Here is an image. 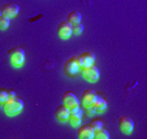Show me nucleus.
<instances>
[{
    "mask_svg": "<svg viewBox=\"0 0 147 139\" xmlns=\"http://www.w3.org/2000/svg\"><path fill=\"white\" fill-rule=\"evenodd\" d=\"M1 108H3L4 113L8 114V116H16L20 112L22 111L24 108V101L22 99H20V97H8L3 104H1Z\"/></svg>",
    "mask_w": 147,
    "mask_h": 139,
    "instance_id": "1",
    "label": "nucleus"
},
{
    "mask_svg": "<svg viewBox=\"0 0 147 139\" xmlns=\"http://www.w3.org/2000/svg\"><path fill=\"white\" fill-rule=\"evenodd\" d=\"M9 61H11L12 66L14 68H21L25 62V51L21 47H14L8 51Z\"/></svg>",
    "mask_w": 147,
    "mask_h": 139,
    "instance_id": "2",
    "label": "nucleus"
},
{
    "mask_svg": "<svg viewBox=\"0 0 147 139\" xmlns=\"http://www.w3.org/2000/svg\"><path fill=\"white\" fill-rule=\"evenodd\" d=\"M80 72H81V74H82V77L89 82L98 81L100 77V70L98 66H95V64L89 65V66H85V68H81Z\"/></svg>",
    "mask_w": 147,
    "mask_h": 139,
    "instance_id": "3",
    "label": "nucleus"
},
{
    "mask_svg": "<svg viewBox=\"0 0 147 139\" xmlns=\"http://www.w3.org/2000/svg\"><path fill=\"white\" fill-rule=\"evenodd\" d=\"M80 69H81V66H80V62H78L77 56H73V57L68 58L64 64V73L68 77H74L80 72Z\"/></svg>",
    "mask_w": 147,
    "mask_h": 139,
    "instance_id": "4",
    "label": "nucleus"
},
{
    "mask_svg": "<svg viewBox=\"0 0 147 139\" xmlns=\"http://www.w3.org/2000/svg\"><path fill=\"white\" fill-rule=\"evenodd\" d=\"M82 116H83V111L80 105L74 107V108L70 109L69 112V117H68V121L72 126H80L82 122Z\"/></svg>",
    "mask_w": 147,
    "mask_h": 139,
    "instance_id": "5",
    "label": "nucleus"
},
{
    "mask_svg": "<svg viewBox=\"0 0 147 139\" xmlns=\"http://www.w3.org/2000/svg\"><path fill=\"white\" fill-rule=\"evenodd\" d=\"M61 100H63V104L67 105L69 109L74 108V107H78L80 105V99L76 96V94H73L72 91H67L63 94L61 96Z\"/></svg>",
    "mask_w": 147,
    "mask_h": 139,
    "instance_id": "6",
    "label": "nucleus"
},
{
    "mask_svg": "<svg viewBox=\"0 0 147 139\" xmlns=\"http://www.w3.org/2000/svg\"><path fill=\"white\" fill-rule=\"evenodd\" d=\"M119 129L124 134H130L134 129V121L128 116H121L119 118Z\"/></svg>",
    "mask_w": 147,
    "mask_h": 139,
    "instance_id": "7",
    "label": "nucleus"
},
{
    "mask_svg": "<svg viewBox=\"0 0 147 139\" xmlns=\"http://www.w3.org/2000/svg\"><path fill=\"white\" fill-rule=\"evenodd\" d=\"M73 34L72 31V24L68 22V21H63V22L59 24L57 26V35L61 39H68L70 38Z\"/></svg>",
    "mask_w": 147,
    "mask_h": 139,
    "instance_id": "8",
    "label": "nucleus"
},
{
    "mask_svg": "<svg viewBox=\"0 0 147 139\" xmlns=\"http://www.w3.org/2000/svg\"><path fill=\"white\" fill-rule=\"evenodd\" d=\"M98 94L95 90L92 89H86L85 91L81 94V99H80V103L82 105H89V104H92L94 100L96 99Z\"/></svg>",
    "mask_w": 147,
    "mask_h": 139,
    "instance_id": "9",
    "label": "nucleus"
},
{
    "mask_svg": "<svg viewBox=\"0 0 147 139\" xmlns=\"http://www.w3.org/2000/svg\"><path fill=\"white\" fill-rule=\"evenodd\" d=\"M0 12H1V14H4V16L12 18V17H16L17 14H18L20 7L17 5L16 3H7V4H4V5L1 7Z\"/></svg>",
    "mask_w": 147,
    "mask_h": 139,
    "instance_id": "10",
    "label": "nucleus"
},
{
    "mask_svg": "<svg viewBox=\"0 0 147 139\" xmlns=\"http://www.w3.org/2000/svg\"><path fill=\"white\" fill-rule=\"evenodd\" d=\"M94 128H92L90 124L87 125H81L78 128V131H77V135L78 138L81 139H92L94 138Z\"/></svg>",
    "mask_w": 147,
    "mask_h": 139,
    "instance_id": "11",
    "label": "nucleus"
},
{
    "mask_svg": "<svg viewBox=\"0 0 147 139\" xmlns=\"http://www.w3.org/2000/svg\"><path fill=\"white\" fill-rule=\"evenodd\" d=\"M78 57V62H80L81 68L89 66V65H92L95 62V56L92 52H83L82 55L77 56Z\"/></svg>",
    "mask_w": 147,
    "mask_h": 139,
    "instance_id": "12",
    "label": "nucleus"
},
{
    "mask_svg": "<svg viewBox=\"0 0 147 139\" xmlns=\"http://www.w3.org/2000/svg\"><path fill=\"white\" fill-rule=\"evenodd\" d=\"M69 112H70V109L68 108L67 105H64V104L59 105L57 108L55 109V117H56V120L60 121V122H65V121H68Z\"/></svg>",
    "mask_w": 147,
    "mask_h": 139,
    "instance_id": "13",
    "label": "nucleus"
},
{
    "mask_svg": "<svg viewBox=\"0 0 147 139\" xmlns=\"http://www.w3.org/2000/svg\"><path fill=\"white\" fill-rule=\"evenodd\" d=\"M92 105L95 107L96 112H103V111H106V108H107V101H106V99H103L102 96H96V99L94 100Z\"/></svg>",
    "mask_w": 147,
    "mask_h": 139,
    "instance_id": "14",
    "label": "nucleus"
},
{
    "mask_svg": "<svg viewBox=\"0 0 147 139\" xmlns=\"http://www.w3.org/2000/svg\"><path fill=\"white\" fill-rule=\"evenodd\" d=\"M82 19V16L78 11H72L68 13V17H67V21L70 24H76V22H81Z\"/></svg>",
    "mask_w": 147,
    "mask_h": 139,
    "instance_id": "15",
    "label": "nucleus"
},
{
    "mask_svg": "<svg viewBox=\"0 0 147 139\" xmlns=\"http://www.w3.org/2000/svg\"><path fill=\"white\" fill-rule=\"evenodd\" d=\"M94 138H96V139H108L109 133H108V130H106L104 128L96 129V130L94 131Z\"/></svg>",
    "mask_w": 147,
    "mask_h": 139,
    "instance_id": "16",
    "label": "nucleus"
},
{
    "mask_svg": "<svg viewBox=\"0 0 147 139\" xmlns=\"http://www.w3.org/2000/svg\"><path fill=\"white\" fill-rule=\"evenodd\" d=\"M11 25V18L7 16H4V14H1L0 16V30H5V29H8V26Z\"/></svg>",
    "mask_w": 147,
    "mask_h": 139,
    "instance_id": "17",
    "label": "nucleus"
},
{
    "mask_svg": "<svg viewBox=\"0 0 147 139\" xmlns=\"http://www.w3.org/2000/svg\"><path fill=\"white\" fill-rule=\"evenodd\" d=\"M72 31H73V34H74V35H80V34L83 31V25L81 22L72 24Z\"/></svg>",
    "mask_w": 147,
    "mask_h": 139,
    "instance_id": "18",
    "label": "nucleus"
},
{
    "mask_svg": "<svg viewBox=\"0 0 147 139\" xmlns=\"http://www.w3.org/2000/svg\"><path fill=\"white\" fill-rule=\"evenodd\" d=\"M90 125L94 128V130H96V129H100V128H104V122H103L102 118H94V120L90 122Z\"/></svg>",
    "mask_w": 147,
    "mask_h": 139,
    "instance_id": "19",
    "label": "nucleus"
},
{
    "mask_svg": "<svg viewBox=\"0 0 147 139\" xmlns=\"http://www.w3.org/2000/svg\"><path fill=\"white\" fill-rule=\"evenodd\" d=\"M83 108H85V112H86L89 116H94V114L96 113V109H95V107L92 105V104H89V105H83Z\"/></svg>",
    "mask_w": 147,
    "mask_h": 139,
    "instance_id": "20",
    "label": "nucleus"
},
{
    "mask_svg": "<svg viewBox=\"0 0 147 139\" xmlns=\"http://www.w3.org/2000/svg\"><path fill=\"white\" fill-rule=\"evenodd\" d=\"M8 99V90L5 89H0V105Z\"/></svg>",
    "mask_w": 147,
    "mask_h": 139,
    "instance_id": "21",
    "label": "nucleus"
},
{
    "mask_svg": "<svg viewBox=\"0 0 147 139\" xmlns=\"http://www.w3.org/2000/svg\"><path fill=\"white\" fill-rule=\"evenodd\" d=\"M16 96V91L14 90H8V97H13Z\"/></svg>",
    "mask_w": 147,
    "mask_h": 139,
    "instance_id": "22",
    "label": "nucleus"
},
{
    "mask_svg": "<svg viewBox=\"0 0 147 139\" xmlns=\"http://www.w3.org/2000/svg\"><path fill=\"white\" fill-rule=\"evenodd\" d=\"M0 16H1V12H0Z\"/></svg>",
    "mask_w": 147,
    "mask_h": 139,
    "instance_id": "23",
    "label": "nucleus"
}]
</instances>
